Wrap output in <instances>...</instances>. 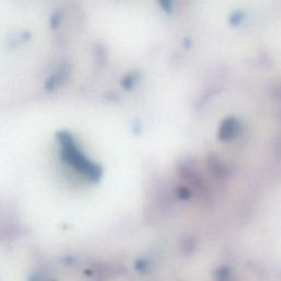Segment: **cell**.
<instances>
[{"label": "cell", "instance_id": "cell-1", "mask_svg": "<svg viewBox=\"0 0 281 281\" xmlns=\"http://www.w3.org/2000/svg\"><path fill=\"white\" fill-rule=\"evenodd\" d=\"M61 143H62V154L64 156V160L68 162L74 168L77 169L78 172L83 173L91 178H96L100 174L99 168L92 164L88 158L81 153L75 145L72 136L67 133H63L61 135Z\"/></svg>", "mask_w": 281, "mask_h": 281}]
</instances>
